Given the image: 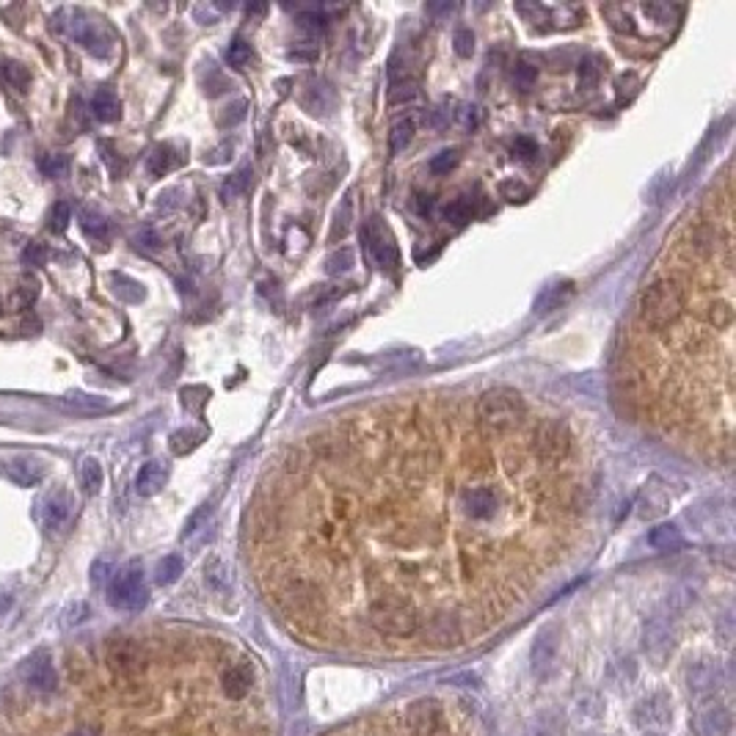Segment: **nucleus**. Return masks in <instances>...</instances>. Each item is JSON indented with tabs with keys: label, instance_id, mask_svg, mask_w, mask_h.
Returning a JSON list of instances; mask_svg holds the SVG:
<instances>
[{
	"label": "nucleus",
	"instance_id": "f257e3e1",
	"mask_svg": "<svg viewBox=\"0 0 736 736\" xmlns=\"http://www.w3.org/2000/svg\"><path fill=\"white\" fill-rule=\"evenodd\" d=\"M684 309V290L670 278H656L646 285L638 298V317L648 332H665L670 328Z\"/></svg>",
	"mask_w": 736,
	"mask_h": 736
},
{
	"label": "nucleus",
	"instance_id": "f03ea898",
	"mask_svg": "<svg viewBox=\"0 0 736 736\" xmlns=\"http://www.w3.org/2000/svg\"><path fill=\"white\" fill-rule=\"evenodd\" d=\"M524 417V397L511 387H497L480 395L477 400V419L489 434H507Z\"/></svg>",
	"mask_w": 736,
	"mask_h": 736
},
{
	"label": "nucleus",
	"instance_id": "7ed1b4c3",
	"mask_svg": "<svg viewBox=\"0 0 736 736\" xmlns=\"http://www.w3.org/2000/svg\"><path fill=\"white\" fill-rule=\"evenodd\" d=\"M149 591L144 582V568L138 563H130L119 568L111 582H108V604L114 610H124V613H136L146 604Z\"/></svg>",
	"mask_w": 736,
	"mask_h": 736
},
{
	"label": "nucleus",
	"instance_id": "20e7f679",
	"mask_svg": "<svg viewBox=\"0 0 736 736\" xmlns=\"http://www.w3.org/2000/svg\"><path fill=\"white\" fill-rule=\"evenodd\" d=\"M59 20H67L61 25V31H67L74 42L83 44L91 56H97V59L111 56V36L106 34L103 25L94 22L91 17H86L81 9H61Z\"/></svg>",
	"mask_w": 736,
	"mask_h": 736
},
{
	"label": "nucleus",
	"instance_id": "39448f33",
	"mask_svg": "<svg viewBox=\"0 0 736 736\" xmlns=\"http://www.w3.org/2000/svg\"><path fill=\"white\" fill-rule=\"evenodd\" d=\"M370 623L389 638H409L417 631V613L405 601L378 599L370 607Z\"/></svg>",
	"mask_w": 736,
	"mask_h": 736
},
{
	"label": "nucleus",
	"instance_id": "423d86ee",
	"mask_svg": "<svg viewBox=\"0 0 736 736\" xmlns=\"http://www.w3.org/2000/svg\"><path fill=\"white\" fill-rule=\"evenodd\" d=\"M557 656H560V629L549 623L538 631V638L532 640V651H529V668L538 681H546L554 673Z\"/></svg>",
	"mask_w": 736,
	"mask_h": 736
},
{
	"label": "nucleus",
	"instance_id": "0eeeda50",
	"mask_svg": "<svg viewBox=\"0 0 736 736\" xmlns=\"http://www.w3.org/2000/svg\"><path fill=\"white\" fill-rule=\"evenodd\" d=\"M673 723V701L668 693H654L634 706V725L646 733H659Z\"/></svg>",
	"mask_w": 736,
	"mask_h": 736
},
{
	"label": "nucleus",
	"instance_id": "6e6552de",
	"mask_svg": "<svg viewBox=\"0 0 736 736\" xmlns=\"http://www.w3.org/2000/svg\"><path fill=\"white\" fill-rule=\"evenodd\" d=\"M571 450V434L568 425L560 419H546L536 430V452L544 461H560Z\"/></svg>",
	"mask_w": 736,
	"mask_h": 736
},
{
	"label": "nucleus",
	"instance_id": "1a4fd4ad",
	"mask_svg": "<svg viewBox=\"0 0 736 736\" xmlns=\"http://www.w3.org/2000/svg\"><path fill=\"white\" fill-rule=\"evenodd\" d=\"M72 513H74L72 494L59 489L53 494H47V499L42 502V527L50 532V536H59V532H64L67 524L72 521Z\"/></svg>",
	"mask_w": 736,
	"mask_h": 736
},
{
	"label": "nucleus",
	"instance_id": "9d476101",
	"mask_svg": "<svg viewBox=\"0 0 736 736\" xmlns=\"http://www.w3.org/2000/svg\"><path fill=\"white\" fill-rule=\"evenodd\" d=\"M731 712L720 701H703L695 712V736H728Z\"/></svg>",
	"mask_w": 736,
	"mask_h": 736
},
{
	"label": "nucleus",
	"instance_id": "9b49d317",
	"mask_svg": "<svg viewBox=\"0 0 736 736\" xmlns=\"http://www.w3.org/2000/svg\"><path fill=\"white\" fill-rule=\"evenodd\" d=\"M22 681H25V687L28 690L44 695V693H53L59 687V673H56V668H53V662H50L47 654H36V656L28 659V662H25Z\"/></svg>",
	"mask_w": 736,
	"mask_h": 736
},
{
	"label": "nucleus",
	"instance_id": "f8f14e48",
	"mask_svg": "<svg viewBox=\"0 0 736 736\" xmlns=\"http://www.w3.org/2000/svg\"><path fill=\"white\" fill-rule=\"evenodd\" d=\"M461 507H464V513L474 521H486L497 513V507H499V497L494 489L489 486H466L458 497Z\"/></svg>",
	"mask_w": 736,
	"mask_h": 736
},
{
	"label": "nucleus",
	"instance_id": "ddd939ff",
	"mask_svg": "<svg viewBox=\"0 0 736 736\" xmlns=\"http://www.w3.org/2000/svg\"><path fill=\"white\" fill-rule=\"evenodd\" d=\"M405 723H409L414 736H436L442 731V709L434 701H414L405 712Z\"/></svg>",
	"mask_w": 736,
	"mask_h": 736
},
{
	"label": "nucleus",
	"instance_id": "4468645a",
	"mask_svg": "<svg viewBox=\"0 0 736 736\" xmlns=\"http://www.w3.org/2000/svg\"><path fill=\"white\" fill-rule=\"evenodd\" d=\"M643 646H646L648 656L656 659V662H662V659L668 656V651H670V621L665 615H654L646 623Z\"/></svg>",
	"mask_w": 736,
	"mask_h": 736
},
{
	"label": "nucleus",
	"instance_id": "2eb2a0df",
	"mask_svg": "<svg viewBox=\"0 0 736 736\" xmlns=\"http://www.w3.org/2000/svg\"><path fill=\"white\" fill-rule=\"evenodd\" d=\"M425 638L439 648H452V646L461 643V626H458V621H455V615L439 613V615L430 618V623L425 629Z\"/></svg>",
	"mask_w": 736,
	"mask_h": 736
},
{
	"label": "nucleus",
	"instance_id": "dca6fc26",
	"mask_svg": "<svg viewBox=\"0 0 736 736\" xmlns=\"http://www.w3.org/2000/svg\"><path fill=\"white\" fill-rule=\"evenodd\" d=\"M362 235H364V243H367V248L372 254V260L380 268H395L397 265V248H395L392 238L384 230H378L375 223H367Z\"/></svg>",
	"mask_w": 736,
	"mask_h": 736
},
{
	"label": "nucleus",
	"instance_id": "f3484780",
	"mask_svg": "<svg viewBox=\"0 0 736 736\" xmlns=\"http://www.w3.org/2000/svg\"><path fill=\"white\" fill-rule=\"evenodd\" d=\"M6 474L12 483L22 486V489H34L42 483V477H44V466L31 458V455H17V458H12L6 464Z\"/></svg>",
	"mask_w": 736,
	"mask_h": 736
},
{
	"label": "nucleus",
	"instance_id": "a211bd4d",
	"mask_svg": "<svg viewBox=\"0 0 736 736\" xmlns=\"http://www.w3.org/2000/svg\"><path fill=\"white\" fill-rule=\"evenodd\" d=\"M687 687L695 698H706L720 690V668L715 662H698L687 670Z\"/></svg>",
	"mask_w": 736,
	"mask_h": 736
},
{
	"label": "nucleus",
	"instance_id": "6ab92c4d",
	"mask_svg": "<svg viewBox=\"0 0 736 736\" xmlns=\"http://www.w3.org/2000/svg\"><path fill=\"white\" fill-rule=\"evenodd\" d=\"M168 483V469L163 461H146L141 469H138V477H136V491L141 497H155L158 491H163V486Z\"/></svg>",
	"mask_w": 736,
	"mask_h": 736
},
{
	"label": "nucleus",
	"instance_id": "aec40b11",
	"mask_svg": "<svg viewBox=\"0 0 736 736\" xmlns=\"http://www.w3.org/2000/svg\"><path fill=\"white\" fill-rule=\"evenodd\" d=\"M221 687H223L226 698H232V701L246 698L251 693V687H254V670H251V665H246V662L232 665L230 670L223 673Z\"/></svg>",
	"mask_w": 736,
	"mask_h": 736
},
{
	"label": "nucleus",
	"instance_id": "412c9836",
	"mask_svg": "<svg viewBox=\"0 0 736 736\" xmlns=\"http://www.w3.org/2000/svg\"><path fill=\"white\" fill-rule=\"evenodd\" d=\"M108 662L116 668V670H136L141 668L144 662V654L136 643L130 640H121V643H114L111 651H108Z\"/></svg>",
	"mask_w": 736,
	"mask_h": 736
},
{
	"label": "nucleus",
	"instance_id": "4be33fe9",
	"mask_svg": "<svg viewBox=\"0 0 736 736\" xmlns=\"http://www.w3.org/2000/svg\"><path fill=\"white\" fill-rule=\"evenodd\" d=\"M91 111L99 121H116L121 116V103L111 89H99L91 99Z\"/></svg>",
	"mask_w": 736,
	"mask_h": 736
},
{
	"label": "nucleus",
	"instance_id": "5701e85b",
	"mask_svg": "<svg viewBox=\"0 0 736 736\" xmlns=\"http://www.w3.org/2000/svg\"><path fill=\"white\" fill-rule=\"evenodd\" d=\"M648 544L659 552H673L684 544V538L676 524H659L648 532Z\"/></svg>",
	"mask_w": 736,
	"mask_h": 736
},
{
	"label": "nucleus",
	"instance_id": "b1692460",
	"mask_svg": "<svg viewBox=\"0 0 736 736\" xmlns=\"http://www.w3.org/2000/svg\"><path fill=\"white\" fill-rule=\"evenodd\" d=\"M414 133H417V121L414 119H397L392 124V130H389V152H392V155H400V152H405V146L414 141Z\"/></svg>",
	"mask_w": 736,
	"mask_h": 736
},
{
	"label": "nucleus",
	"instance_id": "393cba45",
	"mask_svg": "<svg viewBox=\"0 0 736 736\" xmlns=\"http://www.w3.org/2000/svg\"><path fill=\"white\" fill-rule=\"evenodd\" d=\"M574 293V285L571 282H563V285H554V287H546L538 301H536V312H552L557 309L560 303H566Z\"/></svg>",
	"mask_w": 736,
	"mask_h": 736
},
{
	"label": "nucleus",
	"instance_id": "a878e982",
	"mask_svg": "<svg viewBox=\"0 0 736 736\" xmlns=\"http://www.w3.org/2000/svg\"><path fill=\"white\" fill-rule=\"evenodd\" d=\"M81 486L89 497L99 494V489H103V466L97 458H86L81 464Z\"/></svg>",
	"mask_w": 736,
	"mask_h": 736
},
{
	"label": "nucleus",
	"instance_id": "bb28decb",
	"mask_svg": "<svg viewBox=\"0 0 736 736\" xmlns=\"http://www.w3.org/2000/svg\"><path fill=\"white\" fill-rule=\"evenodd\" d=\"M183 576V557L176 554H166L163 560L155 568V582L158 585H174L176 579Z\"/></svg>",
	"mask_w": 736,
	"mask_h": 736
},
{
	"label": "nucleus",
	"instance_id": "cd10ccee",
	"mask_svg": "<svg viewBox=\"0 0 736 736\" xmlns=\"http://www.w3.org/2000/svg\"><path fill=\"white\" fill-rule=\"evenodd\" d=\"M205 579L215 593H223L230 588V574H226V566L221 563V557H213V560L205 566Z\"/></svg>",
	"mask_w": 736,
	"mask_h": 736
},
{
	"label": "nucleus",
	"instance_id": "c85d7f7f",
	"mask_svg": "<svg viewBox=\"0 0 736 736\" xmlns=\"http://www.w3.org/2000/svg\"><path fill=\"white\" fill-rule=\"evenodd\" d=\"M67 405L74 411H83V414L108 411V403L103 397H94V395H72V397H67Z\"/></svg>",
	"mask_w": 736,
	"mask_h": 736
},
{
	"label": "nucleus",
	"instance_id": "c756f323",
	"mask_svg": "<svg viewBox=\"0 0 736 736\" xmlns=\"http://www.w3.org/2000/svg\"><path fill=\"white\" fill-rule=\"evenodd\" d=\"M634 676H638V668H634L631 659H621V662L610 665V670H607V678H610L613 687H618V690H623L626 684H631Z\"/></svg>",
	"mask_w": 736,
	"mask_h": 736
},
{
	"label": "nucleus",
	"instance_id": "7c9ffc66",
	"mask_svg": "<svg viewBox=\"0 0 736 736\" xmlns=\"http://www.w3.org/2000/svg\"><path fill=\"white\" fill-rule=\"evenodd\" d=\"M601 69H604V61L599 56H588L579 61V83L582 89H591L596 86V81L601 78Z\"/></svg>",
	"mask_w": 736,
	"mask_h": 736
},
{
	"label": "nucleus",
	"instance_id": "2f4dec72",
	"mask_svg": "<svg viewBox=\"0 0 736 736\" xmlns=\"http://www.w3.org/2000/svg\"><path fill=\"white\" fill-rule=\"evenodd\" d=\"M472 213H474V207H472V201H469L466 196L450 201V205L444 207V218H447L450 223H455V226H464V223L472 218Z\"/></svg>",
	"mask_w": 736,
	"mask_h": 736
},
{
	"label": "nucleus",
	"instance_id": "473e14b6",
	"mask_svg": "<svg viewBox=\"0 0 736 736\" xmlns=\"http://www.w3.org/2000/svg\"><path fill=\"white\" fill-rule=\"evenodd\" d=\"M81 226H83V232H86L89 238H94V240H103V238L108 235V221H106L103 215H99V213H94V210H86V213H83Z\"/></svg>",
	"mask_w": 736,
	"mask_h": 736
},
{
	"label": "nucleus",
	"instance_id": "72a5a7b5",
	"mask_svg": "<svg viewBox=\"0 0 736 736\" xmlns=\"http://www.w3.org/2000/svg\"><path fill=\"white\" fill-rule=\"evenodd\" d=\"M513 86L516 89H521V91H529L532 86H536V81H538V67H532V64H527V61H519L516 67H513Z\"/></svg>",
	"mask_w": 736,
	"mask_h": 736
},
{
	"label": "nucleus",
	"instance_id": "f704fd0d",
	"mask_svg": "<svg viewBox=\"0 0 736 736\" xmlns=\"http://www.w3.org/2000/svg\"><path fill=\"white\" fill-rule=\"evenodd\" d=\"M417 97V83L409 78V81H397V83H389V106H403V103H411Z\"/></svg>",
	"mask_w": 736,
	"mask_h": 736
},
{
	"label": "nucleus",
	"instance_id": "c9c22d12",
	"mask_svg": "<svg viewBox=\"0 0 736 736\" xmlns=\"http://www.w3.org/2000/svg\"><path fill=\"white\" fill-rule=\"evenodd\" d=\"M350 215H353V199L348 196L345 201H342V210L337 213V218H334V226H332V243H337V240H342L345 235H348V230H350Z\"/></svg>",
	"mask_w": 736,
	"mask_h": 736
},
{
	"label": "nucleus",
	"instance_id": "e433bc0d",
	"mask_svg": "<svg viewBox=\"0 0 736 736\" xmlns=\"http://www.w3.org/2000/svg\"><path fill=\"white\" fill-rule=\"evenodd\" d=\"M69 218H72V210L67 201H56L53 210H50V232H56V235H64L67 232V226H69Z\"/></svg>",
	"mask_w": 736,
	"mask_h": 736
},
{
	"label": "nucleus",
	"instance_id": "4c0bfd02",
	"mask_svg": "<svg viewBox=\"0 0 736 736\" xmlns=\"http://www.w3.org/2000/svg\"><path fill=\"white\" fill-rule=\"evenodd\" d=\"M226 61H230V67H235V69H243L251 61V47L243 39H235L230 47H226Z\"/></svg>",
	"mask_w": 736,
	"mask_h": 736
},
{
	"label": "nucleus",
	"instance_id": "58836bf2",
	"mask_svg": "<svg viewBox=\"0 0 736 736\" xmlns=\"http://www.w3.org/2000/svg\"><path fill=\"white\" fill-rule=\"evenodd\" d=\"M171 163H174V161H171L168 146H155V149H152V155H149V163H146V166H149V171L155 174V176H163V174L171 168Z\"/></svg>",
	"mask_w": 736,
	"mask_h": 736
},
{
	"label": "nucleus",
	"instance_id": "ea45409f",
	"mask_svg": "<svg viewBox=\"0 0 736 736\" xmlns=\"http://www.w3.org/2000/svg\"><path fill=\"white\" fill-rule=\"evenodd\" d=\"M350 265H353V251L350 248H340L337 254H332V257L325 260V273L337 276V273L350 270Z\"/></svg>",
	"mask_w": 736,
	"mask_h": 736
},
{
	"label": "nucleus",
	"instance_id": "a19ab883",
	"mask_svg": "<svg viewBox=\"0 0 736 736\" xmlns=\"http://www.w3.org/2000/svg\"><path fill=\"white\" fill-rule=\"evenodd\" d=\"M39 168L44 171V176H53V180H59V176L67 174L69 161H67L64 155H47V158L39 161Z\"/></svg>",
	"mask_w": 736,
	"mask_h": 736
},
{
	"label": "nucleus",
	"instance_id": "79ce46f5",
	"mask_svg": "<svg viewBox=\"0 0 736 736\" xmlns=\"http://www.w3.org/2000/svg\"><path fill=\"white\" fill-rule=\"evenodd\" d=\"M199 439H201V434H193V430H176V434L171 436V450L176 455L191 452L199 444Z\"/></svg>",
	"mask_w": 736,
	"mask_h": 736
},
{
	"label": "nucleus",
	"instance_id": "37998d69",
	"mask_svg": "<svg viewBox=\"0 0 736 736\" xmlns=\"http://www.w3.org/2000/svg\"><path fill=\"white\" fill-rule=\"evenodd\" d=\"M89 618V607L83 601H72L67 610L61 613V623L64 626H81Z\"/></svg>",
	"mask_w": 736,
	"mask_h": 736
},
{
	"label": "nucleus",
	"instance_id": "c03bdc74",
	"mask_svg": "<svg viewBox=\"0 0 736 736\" xmlns=\"http://www.w3.org/2000/svg\"><path fill=\"white\" fill-rule=\"evenodd\" d=\"M455 166H458V152L455 149H444L430 161V171L434 174H450V168H455Z\"/></svg>",
	"mask_w": 736,
	"mask_h": 736
},
{
	"label": "nucleus",
	"instance_id": "a18cd8bd",
	"mask_svg": "<svg viewBox=\"0 0 736 736\" xmlns=\"http://www.w3.org/2000/svg\"><path fill=\"white\" fill-rule=\"evenodd\" d=\"M246 185H248V171H238L235 176H230V180L223 183V188H221V196L230 201V199H235V196H240L243 191H246Z\"/></svg>",
	"mask_w": 736,
	"mask_h": 736
},
{
	"label": "nucleus",
	"instance_id": "49530a36",
	"mask_svg": "<svg viewBox=\"0 0 736 736\" xmlns=\"http://www.w3.org/2000/svg\"><path fill=\"white\" fill-rule=\"evenodd\" d=\"M452 44H455V53H458L461 59H469V56L474 53V34H472L469 28H461V31H455V39H452Z\"/></svg>",
	"mask_w": 736,
	"mask_h": 736
},
{
	"label": "nucleus",
	"instance_id": "de8ad7c7",
	"mask_svg": "<svg viewBox=\"0 0 736 736\" xmlns=\"http://www.w3.org/2000/svg\"><path fill=\"white\" fill-rule=\"evenodd\" d=\"M4 74L9 78V83H14L20 91L31 83V74H28V69H22V67H20V64H14V61H6V64H4Z\"/></svg>",
	"mask_w": 736,
	"mask_h": 736
},
{
	"label": "nucleus",
	"instance_id": "09e8293b",
	"mask_svg": "<svg viewBox=\"0 0 736 736\" xmlns=\"http://www.w3.org/2000/svg\"><path fill=\"white\" fill-rule=\"evenodd\" d=\"M499 193H502L507 201H524V199H529V188H527L524 183H519V180H505V183L499 185Z\"/></svg>",
	"mask_w": 736,
	"mask_h": 736
},
{
	"label": "nucleus",
	"instance_id": "8fccbe9b",
	"mask_svg": "<svg viewBox=\"0 0 736 736\" xmlns=\"http://www.w3.org/2000/svg\"><path fill=\"white\" fill-rule=\"evenodd\" d=\"M298 22H301L307 31H323L325 22H328V17H325L323 12H301V14H298Z\"/></svg>",
	"mask_w": 736,
	"mask_h": 736
},
{
	"label": "nucleus",
	"instance_id": "3c124183",
	"mask_svg": "<svg viewBox=\"0 0 736 736\" xmlns=\"http://www.w3.org/2000/svg\"><path fill=\"white\" fill-rule=\"evenodd\" d=\"M513 155H519L521 161H532V158L538 155V146H536V141H532V138H516Z\"/></svg>",
	"mask_w": 736,
	"mask_h": 736
},
{
	"label": "nucleus",
	"instance_id": "603ef678",
	"mask_svg": "<svg viewBox=\"0 0 736 736\" xmlns=\"http://www.w3.org/2000/svg\"><path fill=\"white\" fill-rule=\"evenodd\" d=\"M207 513H210V507H201V511H199V513H196V516H193V519L188 521V527H185V538H188V536H193V532H196V527H199L201 521L207 519Z\"/></svg>",
	"mask_w": 736,
	"mask_h": 736
},
{
	"label": "nucleus",
	"instance_id": "864d4df0",
	"mask_svg": "<svg viewBox=\"0 0 736 736\" xmlns=\"http://www.w3.org/2000/svg\"><path fill=\"white\" fill-rule=\"evenodd\" d=\"M290 59L293 61H315L317 59V50H293Z\"/></svg>",
	"mask_w": 736,
	"mask_h": 736
},
{
	"label": "nucleus",
	"instance_id": "5fc2aeb1",
	"mask_svg": "<svg viewBox=\"0 0 736 736\" xmlns=\"http://www.w3.org/2000/svg\"><path fill=\"white\" fill-rule=\"evenodd\" d=\"M417 207L422 215H427L430 210H434V201H430V196H417Z\"/></svg>",
	"mask_w": 736,
	"mask_h": 736
},
{
	"label": "nucleus",
	"instance_id": "6e6d98bb",
	"mask_svg": "<svg viewBox=\"0 0 736 736\" xmlns=\"http://www.w3.org/2000/svg\"><path fill=\"white\" fill-rule=\"evenodd\" d=\"M106 568H108L106 563H94V568H91V579L97 582V585H99V582L106 579Z\"/></svg>",
	"mask_w": 736,
	"mask_h": 736
},
{
	"label": "nucleus",
	"instance_id": "4d7b16f0",
	"mask_svg": "<svg viewBox=\"0 0 736 736\" xmlns=\"http://www.w3.org/2000/svg\"><path fill=\"white\" fill-rule=\"evenodd\" d=\"M477 121H480L477 108H466V114H464V124H466V127H477Z\"/></svg>",
	"mask_w": 736,
	"mask_h": 736
},
{
	"label": "nucleus",
	"instance_id": "13d9d810",
	"mask_svg": "<svg viewBox=\"0 0 736 736\" xmlns=\"http://www.w3.org/2000/svg\"><path fill=\"white\" fill-rule=\"evenodd\" d=\"M246 12H248V14H257V17H260V14H265V12H268V6H262V4H257V6H248Z\"/></svg>",
	"mask_w": 736,
	"mask_h": 736
},
{
	"label": "nucleus",
	"instance_id": "bf43d9fd",
	"mask_svg": "<svg viewBox=\"0 0 736 736\" xmlns=\"http://www.w3.org/2000/svg\"><path fill=\"white\" fill-rule=\"evenodd\" d=\"M69 736H97L94 731H89V728H81V731H72Z\"/></svg>",
	"mask_w": 736,
	"mask_h": 736
},
{
	"label": "nucleus",
	"instance_id": "052dcab7",
	"mask_svg": "<svg viewBox=\"0 0 736 736\" xmlns=\"http://www.w3.org/2000/svg\"><path fill=\"white\" fill-rule=\"evenodd\" d=\"M648 736H656V733H648Z\"/></svg>",
	"mask_w": 736,
	"mask_h": 736
}]
</instances>
